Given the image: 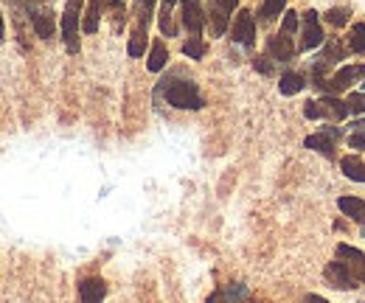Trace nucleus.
<instances>
[{
  "label": "nucleus",
  "mask_w": 365,
  "mask_h": 303,
  "mask_svg": "<svg viewBox=\"0 0 365 303\" xmlns=\"http://www.w3.org/2000/svg\"><path fill=\"white\" fill-rule=\"evenodd\" d=\"M158 96H163L166 104H172L178 110H202L205 107V98H202L197 82L188 79V76H182V71H175L172 76L160 79Z\"/></svg>",
  "instance_id": "1"
},
{
  "label": "nucleus",
  "mask_w": 365,
  "mask_h": 303,
  "mask_svg": "<svg viewBox=\"0 0 365 303\" xmlns=\"http://www.w3.org/2000/svg\"><path fill=\"white\" fill-rule=\"evenodd\" d=\"M82 6H85V0H65V11H62L59 31H62V43L68 48V53H79V51H82V45H79Z\"/></svg>",
  "instance_id": "2"
},
{
  "label": "nucleus",
  "mask_w": 365,
  "mask_h": 303,
  "mask_svg": "<svg viewBox=\"0 0 365 303\" xmlns=\"http://www.w3.org/2000/svg\"><path fill=\"white\" fill-rule=\"evenodd\" d=\"M124 6H127V0H88V11H85V20H82V31H85V34H96L98 26H101V14H104V11H113L115 29L124 26Z\"/></svg>",
  "instance_id": "3"
},
{
  "label": "nucleus",
  "mask_w": 365,
  "mask_h": 303,
  "mask_svg": "<svg viewBox=\"0 0 365 303\" xmlns=\"http://www.w3.org/2000/svg\"><path fill=\"white\" fill-rule=\"evenodd\" d=\"M239 0H208V26H211V34L214 37H225V31L230 29V14L236 11Z\"/></svg>",
  "instance_id": "4"
},
{
  "label": "nucleus",
  "mask_w": 365,
  "mask_h": 303,
  "mask_svg": "<svg viewBox=\"0 0 365 303\" xmlns=\"http://www.w3.org/2000/svg\"><path fill=\"white\" fill-rule=\"evenodd\" d=\"M180 23L191 37H202L208 14L202 9V0H180Z\"/></svg>",
  "instance_id": "5"
},
{
  "label": "nucleus",
  "mask_w": 365,
  "mask_h": 303,
  "mask_svg": "<svg viewBox=\"0 0 365 303\" xmlns=\"http://www.w3.org/2000/svg\"><path fill=\"white\" fill-rule=\"evenodd\" d=\"M326 34H323V26H320V14L315 9H307L304 11V20H301V51H315L318 45H323Z\"/></svg>",
  "instance_id": "6"
},
{
  "label": "nucleus",
  "mask_w": 365,
  "mask_h": 303,
  "mask_svg": "<svg viewBox=\"0 0 365 303\" xmlns=\"http://www.w3.org/2000/svg\"><path fill=\"white\" fill-rule=\"evenodd\" d=\"M230 40L236 45H245V48L256 45V17L250 9H239V14L230 26Z\"/></svg>",
  "instance_id": "7"
},
{
  "label": "nucleus",
  "mask_w": 365,
  "mask_h": 303,
  "mask_svg": "<svg viewBox=\"0 0 365 303\" xmlns=\"http://www.w3.org/2000/svg\"><path fill=\"white\" fill-rule=\"evenodd\" d=\"M323 278L329 281V287L331 289H340V292H349V289H354L357 287V278H354V272L349 269V264L346 261H329L326 267H323Z\"/></svg>",
  "instance_id": "8"
},
{
  "label": "nucleus",
  "mask_w": 365,
  "mask_h": 303,
  "mask_svg": "<svg viewBox=\"0 0 365 303\" xmlns=\"http://www.w3.org/2000/svg\"><path fill=\"white\" fill-rule=\"evenodd\" d=\"M365 76V65H343L331 79H329V85H326V93L329 96H334V93H343V90H349V87L354 85V82H360Z\"/></svg>",
  "instance_id": "9"
},
{
  "label": "nucleus",
  "mask_w": 365,
  "mask_h": 303,
  "mask_svg": "<svg viewBox=\"0 0 365 303\" xmlns=\"http://www.w3.org/2000/svg\"><path fill=\"white\" fill-rule=\"evenodd\" d=\"M26 17H29V23H31V29H34V34H37L40 40H51V37L56 34V20H53L51 6H40V9L29 11Z\"/></svg>",
  "instance_id": "10"
},
{
  "label": "nucleus",
  "mask_w": 365,
  "mask_h": 303,
  "mask_svg": "<svg viewBox=\"0 0 365 303\" xmlns=\"http://www.w3.org/2000/svg\"><path fill=\"white\" fill-rule=\"evenodd\" d=\"M267 56L273 59V62H292L295 59V45H292V37H287V34H273V37H267Z\"/></svg>",
  "instance_id": "11"
},
{
  "label": "nucleus",
  "mask_w": 365,
  "mask_h": 303,
  "mask_svg": "<svg viewBox=\"0 0 365 303\" xmlns=\"http://www.w3.org/2000/svg\"><path fill=\"white\" fill-rule=\"evenodd\" d=\"M337 259L340 261H346L349 264V269L354 272V278L360 281V284H365V253L363 250H357V247H351V245H337Z\"/></svg>",
  "instance_id": "12"
},
{
  "label": "nucleus",
  "mask_w": 365,
  "mask_h": 303,
  "mask_svg": "<svg viewBox=\"0 0 365 303\" xmlns=\"http://www.w3.org/2000/svg\"><path fill=\"white\" fill-rule=\"evenodd\" d=\"M107 298V281L91 275V278H82L79 281V301L82 303H104Z\"/></svg>",
  "instance_id": "13"
},
{
  "label": "nucleus",
  "mask_w": 365,
  "mask_h": 303,
  "mask_svg": "<svg viewBox=\"0 0 365 303\" xmlns=\"http://www.w3.org/2000/svg\"><path fill=\"white\" fill-rule=\"evenodd\" d=\"M315 107H318V121L320 118H331V121H343L346 115H349V104L343 101V98H337V96H326V98H320L315 101Z\"/></svg>",
  "instance_id": "14"
},
{
  "label": "nucleus",
  "mask_w": 365,
  "mask_h": 303,
  "mask_svg": "<svg viewBox=\"0 0 365 303\" xmlns=\"http://www.w3.org/2000/svg\"><path fill=\"white\" fill-rule=\"evenodd\" d=\"M334 143H337V138L326 130L315 132V135H307V140H304L307 149L318 152V155H323V158H334Z\"/></svg>",
  "instance_id": "15"
},
{
  "label": "nucleus",
  "mask_w": 365,
  "mask_h": 303,
  "mask_svg": "<svg viewBox=\"0 0 365 303\" xmlns=\"http://www.w3.org/2000/svg\"><path fill=\"white\" fill-rule=\"evenodd\" d=\"M205 303H247V287L245 284H228L225 289H217Z\"/></svg>",
  "instance_id": "16"
},
{
  "label": "nucleus",
  "mask_w": 365,
  "mask_h": 303,
  "mask_svg": "<svg viewBox=\"0 0 365 303\" xmlns=\"http://www.w3.org/2000/svg\"><path fill=\"white\" fill-rule=\"evenodd\" d=\"M166 62H169V48H166L163 40H155L152 48H149V59H146L149 73H160L166 68Z\"/></svg>",
  "instance_id": "17"
},
{
  "label": "nucleus",
  "mask_w": 365,
  "mask_h": 303,
  "mask_svg": "<svg viewBox=\"0 0 365 303\" xmlns=\"http://www.w3.org/2000/svg\"><path fill=\"white\" fill-rule=\"evenodd\" d=\"M337 208L349 219H354L357 225H365V200H360V197H340Z\"/></svg>",
  "instance_id": "18"
},
{
  "label": "nucleus",
  "mask_w": 365,
  "mask_h": 303,
  "mask_svg": "<svg viewBox=\"0 0 365 303\" xmlns=\"http://www.w3.org/2000/svg\"><path fill=\"white\" fill-rule=\"evenodd\" d=\"M304 87H307V76H301V73H295V71H287V73L278 79V93H281V96H298Z\"/></svg>",
  "instance_id": "19"
},
{
  "label": "nucleus",
  "mask_w": 365,
  "mask_h": 303,
  "mask_svg": "<svg viewBox=\"0 0 365 303\" xmlns=\"http://www.w3.org/2000/svg\"><path fill=\"white\" fill-rule=\"evenodd\" d=\"M340 172L354 183H365V160H360L357 155H349V158L340 160Z\"/></svg>",
  "instance_id": "20"
},
{
  "label": "nucleus",
  "mask_w": 365,
  "mask_h": 303,
  "mask_svg": "<svg viewBox=\"0 0 365 303\" xmlns=\"http://www.w3.org/2000/svg\"><path fill=\"white\" fill-rule=\"evenodd\" d=\"M146 48H149V37H146V29H133V34H130V45H127V53H130L133 59H140Z\"/></svg>",
  "instance_id": "21"
},
{
  "label": "nucleus",
  "mask_w": 365,
  "mask_h": 303,
  "mask_svg": "<svg viewBox=\"0 0 365 303\" xmlns=\"http://www.w3.org/2000/svg\"><path fill=\"white\" fill-rule=\"evenodd\" d=\"M287 11V0H262V9H259V20L262 23H273L278 14Z\"/></svg>",
  "instance_id": "22"
},
{
  "label": "nucleus",
  "mask_w": 365,
  "mask_h": 303,
  "mask_svg": "<svg viewBox=\"0 0 365 303\" xmlns=\"http://www.w3.org/2000/svg\"><path fill=\"white\" fill-rule=\"evenodd\" d=\"M158 0H135V29H149Z\"/></svg>",
  "instance_id": "23"
},
{
  "label": "nucleus",
  "mask_w": 365,
  "mask_h": 303,
  "mask_svg": "<svg viewBox=\"0 0 365 303\" xmlns=\"http://www.w3.org/2000/svg\"><path fill=\"white\" fill-rule=\"evenodd\" d=\"M326 23L334 26V29L349 26V23H351V9H346V6H331V9L326 11Z\"/></svg>",
  "instance_id": "24"
},
{
  "label": "nucleus",
  "mask_w": 365,
  "mask_h": 303,
  "mask_svg": "<svg viewBox=\"0 0 365 303\" xmlns=\"http://www.w3.org/2000/svg\"><path fill=\"white\" fill-rule=\"evenodd\" d=\"M182 53H185L188 59H202V56L208 53V45L202 43V37H188V40L182 43Z\"/></svg>",
  "instance_id": "25"
},
{
  "label": "nucleus",
  "mask_w": 365,
  "mask_h": 303,
  "mask_svg": "<svg viewBox=\"0 0 365 303\" xmlns=\"http://www.w3.org/2000/svg\"><path fill=\"white\" fill-rule=\"evenodd\" d=\"M349 51H351V53H365V23H354V26H351Z\"/></svg>",
  "instance_id": "26"
},
{
  "label": "nucleus",
  "mask_w": 365,
  "mask_h": 303,
  "mask_svg": "<svg viewBox=\"0 0 365 303\" xmlns=\"http://www.w3.org/2000/svg\"><path fill=\"white\" fill-rule=\"evenodd\" d=\"M298 29H301L298 11H284V20H281V34L292 37V34H298Z\"/></svg>",
  "instance_id": "27"
},
{
  "label": "nucleus",
  "mask_w": 365,
  "mask_h": 303,
  "mask_svg": "<svg viewBox=\"0 0 365 303\" xmlns=\"http://www.w3.org/2000/svg\"><path fill=\"white\" fill-rule=\"evenodd\" d=\"M9 3H11V9H17L20 14H29V11L40 9V6H51L53 0H9Z\"/></svg>",
  "instance_id": "28"
},
{
  "label": "nucleus",
  "mask_w": 365,
  "mask_h": 303,
  "mask_svg": "<svg viewBox=\"0 0 365 303\" xmlns=\"http://www.w3.org/2000/svg\"><path fill=\"white\" fill-rule=\"evenodd\" d=\"M346 104H349V113H351V115H363L365 113V93H351V96L346 98Z\"/></svg>",
  "instance_id": "29"
},
{
  "label": "nucleus",
  "mask_w": 365,
  "mask_h": 303,
  "mask_svg": "<svg viewBox=\"0 0 365 303\" xmlns=\"http://www.w3.org/2000/svg\"><path fill=\"white\" fill-rule=\"evenodd\" d=\"M253 68H256L262 76H273V59H270V56H256V59H253Z\"/></svg>",
  "instance_id": "30"
},
{
  "label": "nucleus",
  "mask_w": 365,
  "mask_h": 303,
  "mask_svg": "<svg viewBox=\"0 0 365 303\" xmlns=\"http://www.w3.org/2000/svg\"><path fill=\"white\" fill-rule=\"evenodd\" d=\"M349 146H351V149H365V135L351 132V135H349Z\"/></svg>",
  "instance_id": "31"
},
{
  "label": "nucleus",
  "mask_w": 365,
  "mask_h": 303,
  "mask_svg": "<svg viewBox=\"0 0 365 303\" xmlns=\"http://www.w3.org/2000/svg\"><path fill=\"white\" fill-rule=\"evenodd\" d=\"M351 132H360V135H365V118H357V121H351Z\"/></svg>",
  "instance_id": "32"
},
{
  "label": "nucleus",
  "mask_w": 365,
  "mask_h": 303,
  "mask_svg": "<svg viewBox=\"0 0 365 303\" xmlns=\"http://www.w3.org/2000/svg\"><path fill=\"white\" fill-rule=\"evenodd\" d=\"M6 40V23H3V11H0V43Z\"/></svg>",
  "instance_id": "33"
},
{
  "label": "nucleus",
  "mask_w": 365,
  "mask_h": 303,
  "mask_svg": "<svg viewBox=\"0 0 365 303\" xmlns=\"http://www.w3.org/2000/svg\"><path fill=\"white\" fill-rule=\"evenodd\" d=\"M304 303H326V301H323L320 295H307V301H304Z\"/></svg>",
  "instance_id": "34"
},
{
  "label": "nucleus",
  "mask_w": 365,
  "mask_h": 303,
  "mask_svg": "<svg viewBox=\"0 0 365 303\" xmlns=\"http://www.w3.org/2000/svg\"><path fill=\"white\" fill-rule=\"evenodd\" d=\"M175 3H178V0H163V6H160V9H166V11H172V9H175Z\"/></svg>",
  "instance_id": "35"
},
{
  "label": "nucleus",
  "mask_w": 365,
  "mask_h": 303,
  "mask_svg": "<svg viewBox=\"0 0 365 303\" xmlns=\"http://www.w3.org/2000/svg\"><path fill=\"white\" fill-rule=\"evenodd\" d=\"M363 93H365V82H363Z\"/></svg>",
  "instance_id": "36"
}]
</instances>
